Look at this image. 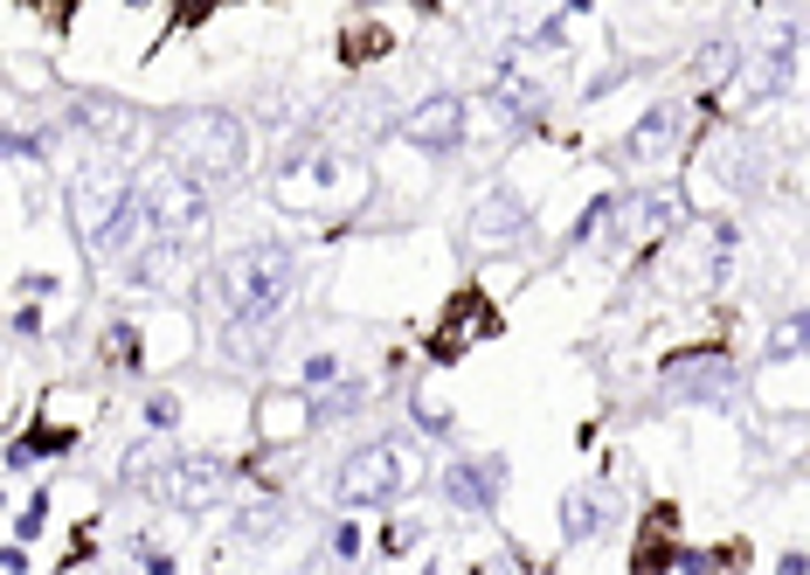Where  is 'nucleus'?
Here are the masks:
<instances>
[{
  "label": "nucleus",
  "instance_id": "obj_1",
  "mask_svg": "<svg viewBox=\"0 0 810 575\" xmlns=\"http://www.w3.org/2000/svg\"><path fill=\"white\" fill-rule=\"evenodd\" d=\"M298 299V250L292 243H271L256 237L243 250L215 257L201 271V312L208 326L229 333V326H277Z\"/></svg>",
  "mask_w": 810,
  "mask_h": 575
},
{
  "label": "nucleus",
  "instance_id": "obj_2",
  "mask_svg": "<svg viewBox=\"0 0 810 575\" xmlns=\"http://www.w3.org/2000/svg\"><path fill=\"white\" fill-rule=\"evenodd\" d=\"M375 195V167H360V153L347 146H305L292 153L277 174H271V208H284V216H305V222H319V229H339V222H354L360 208H368Z\"/></svg>",
  "mask_w": 810,
  "mask_h": 575
},
{
  "label": "nucleus",
  "instance_id": "obj_3",
  "mask_svg": "<svg viewBox=\"0 0 810 575\" xmlns=\"http://www.w3.org/2000/svg\"><path fill=\"white\" fill-rule=\"evenodd\" d=\"M133 195H139V174L125 167V153L91 146L84 160L70 167V180H63V208H70V229H76V243H84L91 264H104V250H112L118 222L133 216Z\"/></svg>",
  "mask_w": 810,
  "mask_h": 575
},
{
  "label": "nucleus",
  "instance_id": "obj_4",
  "mask_svg": "<svg viewBox=\"0 0 810 575\" xmlns=\"http://www.w3.org/2000/svg\"><path fill=\"white\" fill-rule=\"evenodd\" d=\"M160 160H173L180 174H194L201 188H229L250 167V133L236 112H173L160 125Z\"/></svg>",
  "mask_w": 810,
  "mask_h": 575
},
{
  "label": "nucleus",
  "instance_id": "obj_5",
  "mask_svg": "<svg viewBox=\"0 0 810 575\" xmlns=\"http://www.w3.org/2000/svg\"><path fill=\"white\" fill-rule=\"evenodd\" d=\"M423 485V458H415L409 437H368L339 458L333 472V500L347 513H375V506H396Z\"/></svg>",
  "mask_w": 810,
  "mask_h": 575
},
{
  "label": "nucleus",
  "instance_id": "obj_6",
  "mask_svg": "<svg viewBox=\"0 0 810 575\" xmlns=\"http://www.w3.org/2000/svg\"><path fill=\"white\" fill-rule=\"evenodd\" d=\"M208 188L194 174H180L173 160H146L139 167V216H146V229H152V243H180L188 250L201 229H208Z\"/></svg>",
  "mask_w": 810,
  "mask_h": 575
},
{
  "label": "nucleus",
  "instance_id": "obj_7",
  "mask_svg": "<svg viewBox=\"0 0 810 575\" xmlns=\"http://www.w3.org/2000/svg\"><path fill=\"white\" fill-rule=\"evenodd\" d=\"M561 63H568V56H555V49H540V42H513V49H499V56H492L485 97L499 104L513 125H540L547 104H555V70H561Z\"/></svg>",
  "mask_w": 810,
  "mask_h": 575
},
{
  "label": "nucleus",
  "instance_id": "obj_8",
  "mask_svg": "<svg viewBox=\"0 0 810 575\" xmlns=\"http://www.w3.org/2000/svg\"><path fill=\"white\" fill-rule=\"evenodd\" d=\"M762 180V153H755L748 133L720 125L693 146V180H686V208H714V201H735Z\"/></svg>",
  "mask_w": 810,
  "mask_h": 575
},
{
  "label": "nucleus",
  "instance_id": "obj_9",
  "mask_svg": "<svg viewBox=\"0 0 810 575\" xmlns=\"http://www.w3.org/2000/svg\"><path fill=\"white\" fill-rule=\"evenodd\" d=\"M699 112H707V104H686V97H659V104H644L638 125L617 139V160H623V167H638V174L686 160V153H693V125H699Z\"/></svg>",
  "mask_w": 810,
  "mask_h": 575
},
{
  "label": "nucleus",
  "instance_id": "obj_10",
  "mask_svg": "<svg viewBox=\"0 0 810 575\" xmlns=\"http://www.w3.org/2000/svg\"><path fill=\"white\" fill-rule=\"evenodd\" d=\"M464 250L472 257H513V250H527L534 237V216H527V201H519L513 188H478L472 201H464Z\"/></svg>",
  "mask_w": 810,
  "mask_h": 575
},
{
  "label": "nucleus",
  "instance_id": "obj_11",
  "mask_svg": "<svg viewBox=\"0 0 810 575\" xmlns=\"http://www.w3.org/2000/svg\"><path fill=\"white\" fill-rule=\"evenodd\" d=\"M686 222V195H672V188H631V195H617L610 201V237L603 250H651V243H665L672 229Z\"/></svg>",
  "mask_w": 810,
  "mask_h": 575
},
{
  "label": "nucleus",
  "instance_id": "obj_12",
  "mask_svg": "<svg viewBox=\"0 0 810 575\" xmlns=\"http://www.w3.org/2000/svg\"><path fill=\"white\" fill-rule=\"evenodd\" d=\"M236 485V464L222 451H180L167 464V479L152 485V506H173V513H215Z\"/></svg>",
  "mask_w": 810,
  "mask_h": 575
},
{
  "label": "nucleus",
  "instance_id": "obj_13",
  "mask_svg": "<svg viewBox=\"0 0 810 575\" xmlns=\"http://www.w3.org/2000/svg\"><path fill=\"white\" fill-rule=\"evenodd\" d=\"M402 139L415 153H430V160H443V153H464V139H472V97L457 91H430L415 97L402 112Z\"/></svg>",
  "mask_w": 810,
  "mask_h": 575
},
{
  "label": "nucleus",
  "instance_id": "obj_14",
  "mask_svg": "<svg viewBox=\"0 0 810 575\" xmlns=\"http://www.w3.org/2000/svg\"><path fill=\"white\" fill-rule=\"evenodd\" d=\"M250 430L264 451H298V443L319 430V396L312 388H264L250 409Z\"/></svg>",
  "mask_w": 810,
  "mask_h": 575
},
{
  "label": "nucleus",
  "instance_id": "obj_15",
  "mask_svg": "<svg viewBox=\"0 0 810 575\" xmlns=\"http://www.w3.org/2000/svg\"><path fill=\"white\" fill-rule=\"evenodd\" d=\"M506 451H472V458H451L436 472V492L451 500L457 513H492L499 506V492H506Z\"/></svg>",
  "mask_w": 810,
  "mask_h": 575
},
{
  "label": "nucleus",
  "instance_id": "obj_16",
  "mask_svg": "<svg viewBox=\"0 0 810 575\" xmlns=\"http://www.w3.org/2000/svg\"><path fill=\"white\" fill-rule=\"evenodd\" d=\"M485 333H499V305H492L485 284H472V292H457L436 312V333L423 339V347H430V360H457L464 347H478Z\"/></svg>",
  "mask_w": 810,
  "mask_h": 575
},
{
  "label": "nucleus",
  "instance_id": "obj_17",
  "mask_svg": "<svg viewBox=\"0 0 810 575\" xmlns=\"http://www.w3.org/2000/svg\"><path fill=\"white\" fill-rule=\"evenodd\" d=\"M659 381L686 402H720L727 388H735V360H727V347H686L659 368Z\"/></svg>",
  "mask_w": 810,
  "mask_h": 575
},
{
  "label": "nucleus",
  "instance_id": "obj_18",
  "mask_svg": "<svg viewBox=\"0 0 810 575\" xmlns=\"http://www.w3.org/2000/svg\"><path fill=\"white\" fill-rule=\"evenodd\" d=\"M797 49H803V29H797V21H769V35H762V49H755V56H748V91L755 97H782V91H790L797 84Z\"/></svg>",
  "mask_w": 810,
  "mask_h": 575
},
{
  "label": "nucleus",
  "instance_id": "obj_19",
  "mask_svg": "<svg viewBox=\"0 0 810 575\" xmlns=\"http://www.w3.org/2000/svg\"><path fill=\"white\" fill-rule=\"evenodd\" d=\"M70 125H76L91 146H104V153H118L125 139H139V112H133V104H118V97H76Z\"/></svg>",
  "mask_w": 810,
  "mask_h": 575
},
{
  "label": "nucleus",
  "instance_id": "obj_20",
  "mask_svg": "<svg viewBox=\"0 0 810 575\" xmlns=\"http://www.w3.org/2000/svg\"><path fill=\"white\" fill-rule=\"evenodd\" d=\"M610 492L603 485H568L561 492V541H596V534H603L610 527Z\"/></svg>",
  "mask_w": 810,
  "mask_h": 575
},
{
  "label": "nucleus",
  "instance_id": "obj_21",
  "mask_svg": "<svg viewBox=\"0 0 810 575\" xmlns=\"http://www.w3.org/2000/svg\"><path fill=\"white\" fill-rule=\"evenodd\" d=\"M672 506H659L644 520V534H638V547H631V575H672L678 568V547H672Z\"/></svg>",
  "mask_w": 810,
  "mask_h": 575
},
{
  "label": "nucleus",
  "instance_id": "obj_22",
  "mask_svg": "<svg viewBox=\"0 0 810 575\" xmlns=\"http://www.w3.org/2000/svg\"><path fill=\"white\" fill-rule=\"evenodd\" d=\"M396 49V21L388 14H347V29H339V56L347 63H375V56H388Z\"/></svg>",
  "mask_w": 810,
  "mask_h": 575
},
{
  "label": "nucleus",
  "instance_id": "obj_23",
  "mask_svg": "<svg viewBox=\"0 0 810 575\" xmlns=\"http://www.w3.org/2000/svg\"><path fill=\"white\" fill-rule=\"evenodd\" d=\"M167 464H173V451H167V443H152V437H139V443H133V451H125V458H118V485H133V492H146V500H152V485H160V479H167Z\"/></svg>",
  "mask_w": 810,
  "mask_h": 575
},
{
  "label": "nucleus",
  "instance_id": "obj_24",
  "mask_svg": "<svg viewBox=\"0 0 810 575\" xmlns=\"http://www.w3.org/2000/svg\"><path fill=\"white\" fill-rule=\"evenodd\" d=\"M762 360H769V368H782V360H810V305L762 333Z\"/></svg>",
  "mask_w": 810,
  "mask_h": 575
},
{
  "label": "nucleus",
  "instance_id": "obj_25",
  "mask_svg": "<svg viewBox=\"0 0 810 575\" xmlns=\"http://www.w3.org/2000/svg\"><path fill=\"white\" fill-rule=\"evenodd\" d=\"M146 333V360H160V368H173V360L194 354L188 339V312H160V326H139Z\"/></svg>",
  "mask_w": 810,
  "mask_h": 575
},
{
  "label": "nucleus",
  "instance_id": "obj_26",
  "mask_svg": "<svg viewBox=\"0 0 810 575\" xmlns=\"http://www.w3.org/2000/svg\"><path fill=\"white\" fill-rule=\"evenodd\" d=\"M284 520H292V506H284L277 492H256V500L236 506V541H271Z\"/></svg>",
  "mask_w": 810,
  "mask_h": 575
},
{
  "label": "nucleus",
  "instance_id": "obj_27",
  "mask_svg": "<svg viewBox=\"0 0 810 575\" xmlns=\"http://www.w3.org/2000/svg\"><path fill=\"white\" fill-rule=\"evenodd\" d=\"M409 416H415V430H423V437H436V443H451V430H457L451 402H443V396H430V388H415V396H409Z\"/></svg>",
  "mask_w": 810,
  "mask_h": 575
},
{
  "label": "nucleus",
  "instance_id": "obj_28",
  "mask_svg": "<svg viewBox=\"0 0 810 575\" xmlns=\"http://www.w3.org/2000/svg\"><path fill=\"white\" fill-rule=\"evenodd\" d=\"M368 396H375V381H339V388H326V396H319V424H339V416H360V409H368Z\"/></svg>",
  "mask_w": 810,
  "mask_h": 575
},
{
  "label": "nucleus",
  "instance_id": "obj_29",
  "mask_svg": "<svg viewBox=\"0 0 810 575\" xmlns=\"http://www.w3.org/2000/svg\"><path fill=\"white\" fill-rule=\"evenodd\" d=\"M347 375H339V354L333 347H319V354H305V368H298V388H312V396H319V388H339Z\"/></svg>",
  "mask_w": 810,
  "mask_h": 575
},
{
  "label": "nucleus",
  "instance_id": "obj_30",
  "mask_svg": "<svg viewBox=\"0 0 810 575\" xmlns=\"http://www.w3.org/2000/svg\"><path fill=\"white\" fill-rule=\"evenodd\" d=\"M146 430H152V437H173V430H180V396H173V388L146 396Z\"/></svg>",
  "mask_w": 810,
  "mask_h": 575
},
{
  "label": "nucleus",
  "instance_id": "obj_31",
  "mask_svg": "<svg viewBox=\"0 0 810 575\" xmlns=\"http://www.w3.org/2000/svg\"><path fill=\"white\" fill-rule=\"evenodd\" d=\"M368 555V534H360V520H333V562H360Z\"/></svg>",
  "mask_w": 810,
  "mask_h": 575
},
{
  "label": "nucleus",
  "instance_id": "obj_32",
  "mask_svg": "<svg viewBox=\"0 0 810 575\" xmlns=\"http://www.w3.org/2000/svg\"><path fill=\"white\" fill-rule=\"evenodd\" d=\"M133 555H139V575H173V568H180L167 541H139V547H133Z\"/></svg>",
  "mask_w": 810,
  "mask_h": 575
},
{
  "label": "nucleus",
  "instance_id": "obj_33",
  "mask_svg": "<svg viewBox=\"0 0 810 575\" xmlns=\"http://www.w3.org/2000/svg\"><path fill=\"white\" fill-rule=\"evenodd\" d=\"M423 541V527H415V520H396V527H381V562H396L402 547H415Z\"/></svg>",
  "mask_w": 810,
  "mask_h": 575
},
{
  "label": "nucleus",
  "instance_id": "obj_34",
  "mask_svg": "<svg viewBox=\"0 0 810 575\" xmlns=\"http://www.w3.org/2000/svg\"><path fill=\"white\" fill-rule=\"evenodd\" d=\"M472 575H527V562H519L513 547H492V555H478V562H472Z\"/></svg>",
  "mask_w": 810,
  "mask_h": 575
},
{
  "label": "nucleus",
  "instance_id": "obj_35",
  "mask_svg": "<svg viewBox=\"0 0 810 575\" xmlns=\"http://www.w3.org/2000/svg\"><path fill=\"white\" fill-rule=\"evenodd\" d=\"M42 326H49L42 305H21V312H14V339H42Z\"/></svg>",
  "mask_w": 810,
  "mask_h": 575
},
{
  "label": "nucleus",
  "instance_id": "obj_36",
  "mask_svg": "<svg viewBox=\"0 0 810 575\" xmlns=\"http://www.w3.org/2000/svg\"><path fill=\"white\" fill-rule=\"evenodd\" d=\"M776 575H810V555H803V547H790V555L776 562Z\"/></svg>",
  "mask_w": 810,
  "mask_h": 575
},
{
  "label": "nucleus",
  "instance_id": "obj_37",
  "mask_svg": "<svg viewBox=\"0 0 810 575\" xmlns=\"http://www.w3.org/2000/svg\"><path fill=\"white\" fill-rule=\"evenodd\" d=\"M8 575H29V541H14V547H8Z\"/></svg>",
  "mask_w": 810,
  "mask_h": 575
},
{
  "label": "nucleus",
  "instance_id": "obj_38",
  "mask_svg": "<svg viewBox=\"0 0 810 575\" xmlns=\"http://www.w3.org/2000/svg\"><path fill=\"white\" fill-rule=\"evenodd\" d=\"M423 575H443V568H423Z\"/></svg>",
  "mask_w": 810,
  "mask_h": 575
}]
</instances>
